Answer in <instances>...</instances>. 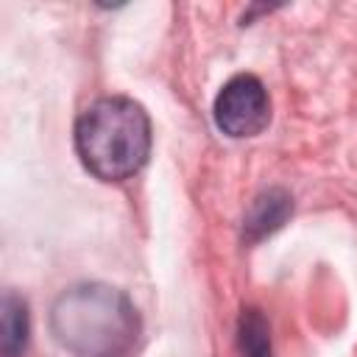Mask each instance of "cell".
<instances>
[{
  "instance_id": "3957f363",
  "label": "cell",
  "mask_w": 357,
  "mask_h": 357,
  "mask_svg": "<svg viewBox=\"0 0 357 357\" xmlns=\"http://www.w3.org/2000/svg\"><path fill=\"white\" fill-rule=\"evenodd\" d=\"M212 114L223 134L234 139L257 137L271 123V98L265 84L251 73L231 75L215 95Z\"/></svg>"
},
{
  "instance_id": "7a4b0ae2",
  "label": "cell",
  "mask_w": 357,
  "mask_h": 357,
  "mask_svg": "<svg viewBox=\"0 0 357 357\" xmlns=\"http://www.w3.org/2000/svg\"><path fill=\"white\" fill-rule=\"evenodd\" d=\"M73 139L81 165L95 178L126 181L148 162L151 120L137 100L106 95L78 114Z\"/></svg>"
},
{
  "instance_id": "277c9868",
  "label": "cell",
  "mask_w": 357,
  "mask_h": 357,
  "mask_svg": "<svg viewBox=\"0 0 357 357\" xmlns=\"http://www.w3.org/2000/svg\"><path fill=\"white\" fill-rule=\"evenodd\" d=\"M293 215V195L282 187H271L262 190L251 206L245 209L243 218V240L245 243H257L268 234H273L276 229H282L287 223V218Z\"/></svg>"
},
{
  "instance_id": "6da1fadb",
  "label": "cell",
  "mask_w": 357,
  "mask_h": 357,
  "mask_svg": "<svg viewBox=\"0 0 357 357\" xmlns=\"http://www.w3.org/2000/svg\"><path fill=\"white\" fill-rule=\"evenodd\" d=\"M50 335L75 357H123L139 335V315L126 290L84 282L53 301Z\"/></svg>"
},
{
  "instance_id": "5b68a950",
  "label": "cell",
  "mask_w": 357,
  "mask_h": 357,
  "mask_svg": "<svg viewBox=\"0 0 357 357\" xmlns=\"http://www.w3.org/2000/svg\"><path fill=\"white\" fill-rule=\"evenodd\" d=\"M0 354L3 357H22L25 346H28V332H31V321H28V304L17 296V293H6L3 296V307H0Z\"/></svg>"
},
{
  "instance_id": "8992f818",
  "label": "cell",
  "mask_w": 357,
  "mask_h": 357,
  "mask_svg": "<svg viewBox=\"0 0 357 357\" xmlns=\"http://www.w3.org/2000/svg\"><path fill=\"white\" fill-rule=\"evenodd\" d=\"M237 349L240 357H273L271 326L257 307H245L237 318Z\"/></svg>"
}]
</instances>
